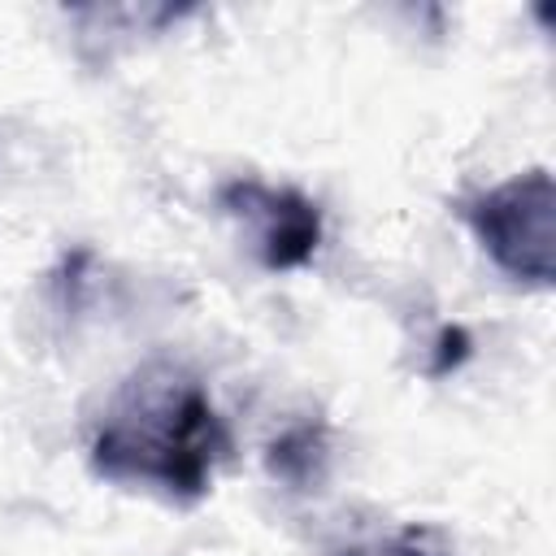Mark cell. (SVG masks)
<instances>
[{
  "instance_id": "cell-1",
  "label": "cell",
  "mask_w": 556,
  "mask_h": 556,
  "mask_svg": "<svg viewBox=\"0 0 556 556\" xmlns=\"http://www.w3.org/2000/svg\"><path fill=\"white\" fill-rule=\"evenodd\" d=\"M226 447L230 434L204 382L178 365H148L109 404L91 439V469L109 482L191 504L213 486Z\"/></svg>"
},
{
  "instance_id": "cell-2",
  "label": "cell",
  "mask_w": 556,
  "mask_h": 556,
  "mask_svg": "<svg viewBox=\"0 0 556 556\" xmlns=\"http://www.w3.org/2000/svg\"><path fill=\"white\" fill-rule=\"evenodd\" d=\"M460 213L500 274L526 287L556 282V182L547 169L513 174L465 200Z\"/></svg>"
},
{
  "instance_id": "cell-3",
  "label": "cell",
  "mask_w": 556,
  "mask_h": 556,
  "mask_svg": "<svg viewBox=\"0 0 556 556\" xmlns=\"http://www.w3.org/2000/svg\"><path fill=\"white\" fill-rule=\"evenodd\" d=\"M217 204L252 235L256 261L269 274L300 269L321 248V208L295 187H269L256 178H235L217 191Z\"/></svg>"
},
{
  "instance_id": "cell-4",
  "label": "cell",
  "mask_w": 556,
  "mask_h": 556,
  "mask_svg": "<svg viewBox=\"0 0 556 556\" xmlns=\"http://www.w3.org/2000/svg\"><path fill=\"white\" fill-rule=\"evenodd\" d=\"M326 465H330V443H326L321 421H300L265 447V469L295 491L317 486L326 478Z\"/></svg>"
},
{
  "instance_id": "cell-5",
  "label": "cell",
  "mask_w": 556,
  "mask_h": 556,
  "mask_svg": "<svg viewBox=\"0 0 556 556\" xmlns=\"http://www.w3.org/2000/svg\"><path fill=\"white\" fill-rule=\"evenodd\" d=\"M430 352H434V356H430V369H426V374H430V378H447L452 369H460V365L469 361L473 339H469V330H465V326H443Z\"/></svg>"
},
{
  "instance_id": "cell-6",
  "label": "cell",
  "mask_w": 556,
  "mask_h": 556,
  "mask_svg": "<svg viewBox=\"0 0 556 556\" xmlns=\"http://www.w3.org/2000/svg\"><path fill=\"white\" fill-rule=\"evenodd\" d=\"M391 556H447V543L434 526H408L387 543Z\"/></svg>"
}]
</instances>
